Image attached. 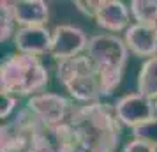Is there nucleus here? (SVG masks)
I'll use <instances>...</instances> for the list:
<instances>
[{"label":"nucleus","instance_id":"nucleus-6","mask_svg":"<svg viewBox=\"0 0 157 152\" xmlns=\"http://www.w3.org/2000/svg\"><path fill=\"white\" fill-rule=\"evenodd\" d=\"M51 57L55 60H69L79 57V53L88 46L85 32L72 25H57L51 32Z\"/></svg>","mask_w":157,"mask_h":152},{"label":"nucleus","instance_id":"nucleus-18","mask_svg":"<svg viewBox=\"0 0 157 152\" xmlns=\"http://www.w3.org/2000/svg\"><path fill=\"white\" fill-rule=\"evenodd\" d=\"M2 110H0V117L6 119L9 117V113L13 111V108L16 106V95H11V94H4L2 92Z\"/></svg>","mask_w":157,"mask_h":152},{"label":"nucleus","instance_id":"nucleus-10","mask_svg":"<svg viewBox=\"0 0 157 152\" xmlns=\"http://www.w3.org/2000/svg\"><path fill=\"white\" fill-rule=\"evenodd\" d=\"M16 25L23 27H43L50 18L48 4L43 0H20L13 2Z\"/></svg>","mask_w":157,"mask_h":152},{"label":"nucleus","instance_id":"nucleus-4","mask_svg":"<svg viewBox=\"0 0 157 152\" xmlns=\"http://www.w3.org/2000/svg\"><path fill=\"white\" fill-rule=\"evenodd\" d=\"M58 81L67 88V92L81 103H97L101 94L99 74L88 55L60 60L57 64Z\"/></svg>","mask_w":157,"mask_h":152},{"label":"nucleus","instance_id":"nucleus-20","mask_svg":"<svg viewBox=\"0 0 157 152\" xmlns=\"http://www.w3.org/2000/svg\"><path fill=\"white\" fill-rule=\"evenodd\" d=\"M155 113H157V99H155Z\"/></svg>","mask_w":157,"mask_h":152},{"label":"nucleus","instance_id":"nucleus-7","mask_svg":"<svg viewBox=\"0 0 157 152\" xmlns=\"http://www.w3.org/2000/svg\"><path fill=\"white\" fill-rule=\"evenodd\" d=\"M113 106L118 120L132 129L155 117V104H152L150 99H147L145 95L138 94V92L122 95Z\"/></svg>","mask_w":157,"mask_h":152},{"label":"nucleus","instance_id":"nucleus-14","mask_svg":"<svg viewBox=\"0 0 157 152\" xmlns=\"http://www.w3.org/2000/svg\"><path fill=\"white\" fill-rule=\"evenodd\" d=\"M14 11H13V2H2L0 4V41H7L14 32Z\"/></svg>","mask_w":157,"mask_h":152},{"label":"nucleus","instance_id":"nucleus-2","mask_svg":"<svg viewBox=\"0 0 157 152\" xmlns=\"http://www.w3.org/2000/svg\"><path fill=\"white\" fill-rule=\"evenodd\" d=\"M86 51L99 74L101 94H111L122 80L124 65L127 60V44L117 36L101 34L88 41Z\"/></svg>","mask_w":157,"mask_h":152},{"label":"nucleus","instance_id":"nucleus-16","mask_svg":"<svg viewBox=\"0 0 157 152\" xmlns=\"http://www.w3.org/2000/svg\"><path fill=\"white\" fill-rule=\"evenodd\" d=\"M122 152H157V147H154L148 142H143V140H136L134 138L129 143H125Z\"/></svg>","mask_w":157,"mask_h":152},{"label":"nucleus","instance_id":"nucleus-5","mask_svg":"<svg viewBox=\"0 0 157 152\" xmlns=\"http://www.w3.org/2000/svg\"><path fill=\"white\" fill-rule=\"evenodd\" d=\"M27 108L46 126H60L69 120L74 106L58 94H37L30 97Z\"/></svg>","mask_w":157,"mask_h":152},{"label":"nucleus","instance_id":"nucleus-1","mask_svg":"<svg viewBox=\"0 0 157 152\" xmlns=\"http://www.w3.org/2000/svg\"><path fill=\"white\" fill-rule=\"evenodd\" d=\"M81 152H115L120 138V120L115 106L90 103L72 108L69 117Z\"/></svg>","mask_w":157,"mask_h":152},{"label":"nucleus","instance_id":"nucleus-13","mask_svg":"<svg viewBox=\"0 0 157 152\" xmlns=\"http://www.w3.org/2000/svg\"><path fill=\"white\" fill-rule=\"evenodd\" d=\"M131 13L138 23L150 25L157 18V2L155 0H132Z\"/></svg>","mask_w":157,"mask_h":152},{"label":"nucleus","instance_id":"nucleus-17","mask_svg":"<svg viewBox=\"0 0 157 152\" xmlns=\"http://www.w3.org/2000/svg\"><path fill=\"white\" fill-rule=\"evenodd\" d=\"M74 6H76L81 13H85L86 16L95 18V14H97V11H99V7H101V2H81V0H76Z\"/></svg>","mask_w":157,"mask_h":152},{"label":"nucleus","instance_id":"nucleus-15","mask_svg":"<svg viewBox=\"0 0 157 152\" xmlns=\"http://www.w3.org/2000/svg\"><path fill=\"white\" fill-rule=\"evenodd\" d=\"M136 140H143V142H148L154 147H157V117H154L152 120L141 124L132 129Z\"/></svg>","mask_w":157,"mask_h":152},{"label":"nucleus","instance_id":"nucleus-11","mask_svg":"<svg viewBox=\"0 0 157 152\" xmlns=\"http://www.w3.org/2000/svg\"><path fill=\"white\" fill-rule=\"evenodd\" d=\"M95 21L109 32H120L129 29V9L118 0H102L95 14Z\"/></svg>","mask_w":157,"mask_h":152},{"label":"nucleus","instance_id":"nucleus-9","mask_svg":"<svg viewBox=\"0 0 157 152\" xmlns=\"http://www.w3.org/2000/svg\"><path fill=\"white\" fill-rule=\"evenodd\" d=\"M125 44L138 57H155L157 55V36L150 25L134 23L125 30Z\"/></svg>","mask_w":157,"mask_h":152},{"label":"nucleus","instance_id":"nucleus-19","mask_svg":"<svg viewBox=\"0 0 157 152\" xmlns=\"http://www.w3.org/2000/svg\"><path fill=\"white\" fill-rule=\"evenodd\" d=\"M150 27L154 29V32H155V36H157V18H155V20H154L152 23H150Z\"/></svg>","mask_w":157,"mask_h":152},{"label":"nucleus","instance_id":"nucleus-3","mask_svg":"<svg viewBox=\"0 0 157 152\" xmlns=\"http://www.w3.org/2000/svg\"><path fill=\"white\" fill-rule=\"evenodd\" d=\"M48 83V71L39 57L16 53L0 67V88L4 94L29 95Z\"/></svg>","mask_w":157,"mask_h":152},{"label":"nucleus","instance_id":"nucleus-8","mask_svg":"<svg viewBox=\"0 0 157 152\" xmlns=\"http://www.w3.org/2000/svg\"><path fill=\"white\" fill-rule=\"evenodd\" d=\"M51 32L44 27H23L14 34V43L20 53L39 57L51 51Z\"/></svg>","mask_w":157,"mask_h":152},{"label":"nucleus","instance_id":"nucleus-12","mask_svg":"<svg viewBox=\"0 0 157 152\" xmlns=\"http://www.w3.org/2000/svg\"><path fill=\"white\" fill-rule=\"evenodd\" d=\"M138 94L147 99H157V55L148 58L138 74Z\"/></svg>","mask_w":157,"mask_h":152}]
</instances>
